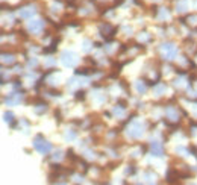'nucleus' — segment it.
Returning <instances> with one entry per match:
<instances>
[{"instance_id":"nucleus-1","label":"nucleus","mask_w":197,"mask_h":185,"mask_svg":"<svg viewBox=\"0 0 197 185\" xmlns=\"http://www.w3.org/2000/svg\"><path fill=\"white\" fill-rule=\"evenodd\" d=\"M33 146H35V149H36L39 153H47V152L50 150V143H47L43 137H36Z\"/></svg>"},{"instance_id":"nucleus-2","label":"nucleus","mask_w":197,"mask_h":185,"mask_svg":"<svg viewBox=\"0 0 197 185\" xmlns=\"http://www.w3.org/2000/svg\"><path fill=\"white\" fill-rule=\"evenodd\" d=\"M62 61H64V64H65V65L71 67V65H74V64H76L77 58H76V55L73 53V52H64V53H62Z\"/></svg>"},{"instance_id":"nucleus-3","label":"nucleus","mask_w":197,"mask_h":185,"mask_svg":"<svg viewBox=\"0 0 197 185\" xmlns=\"http://www.w3.org/2000/svg\"><path fill=\"white\" fill-rule=\"evenodd\" d=\"M162 49H164V52H167V59H172L177 53V50H176V47L173 44H164Z\"/></svg>"},{"instance_id":"nucleus-4","label":"nucleus","mask_w":197,"mask_h":185,"mask_svg":"<svg viewBox=\"0 0 197 185\" xmlns=\"http://www.w3.org/2000/svg\"><path fill=\"white\" fill-rule=\"evenodd\" d=\"M141 134H142V126H141L140 123H135L134 127L129 130V135L132 137V138H137V137H140Z\"/></svg>"},{"instance_id":"nucleus-5","label":"nucleus","mask_w":197,"mask_h":185,"mask_svg":"<svg viewBox=\"0 0 197 185\" xmlns=\"http://www.w3.org/2000/svg\"><path fill=\"white\" fill-rule=\"evenodd\" d=\"M43 26H44V23H43L41 20L31 21V23H29V31H32V32H39V31L43 29Z\"/></svg>"},{"instance_id":"nucleus-6","label":"nucleus","mask_w":197,"mask_h":185,"mask_svg":"<svg viewBox=\"0 0 197 185\" xmlns=\"http://www.w3.org/2000/svg\"><path fill=\"white\" fill-rule=\"evenodd\" d=\"M33 14H35V11L32 8H26V9L20 11V17H23V18H31Z\"/></svg>"},{"instance_id":"nucleus-7","label":"nucleus","mask_w":197,"mask_h":185,"mask_svg":"<svg viewBox=\"0 0 197 185\" xmlns=\"http://www.w3.org/2000/svg\"><path fill=\"white\" fill-rule=\"evenodd\" d=\"M152 152H153V155H156V156H162V147L159 146L158 143H152Z\"/></svg>"},{"instance_id":"nucleus-8","label":"nucleus","mask_w":197,"mask_h":185,"mask_svg":"<svg viewBox=\"0 0 197 185\" xmlns=\"http://www.w3.org/2000/svg\"><path fill=\"white\" fill-rule=\"evenodd\" d=\"M185 8H187V2H185V0L177 5V11H185Z\"/></svg>"},{"instance_id":"nucleus-9","label":"nucleus","mask_w":197,"mask_h":185,"mask_svg":"<svg viewBox=\"0 0 197 185\" xmlns=\"http://www.w3.org/2000/svg\"><path fill=\"white\" fill-rule=\"evenodd\" d=\"M12 117H14V115H12V112H6V114H5V120H6V122H11Z\"/></svg>"}]
</instances>
